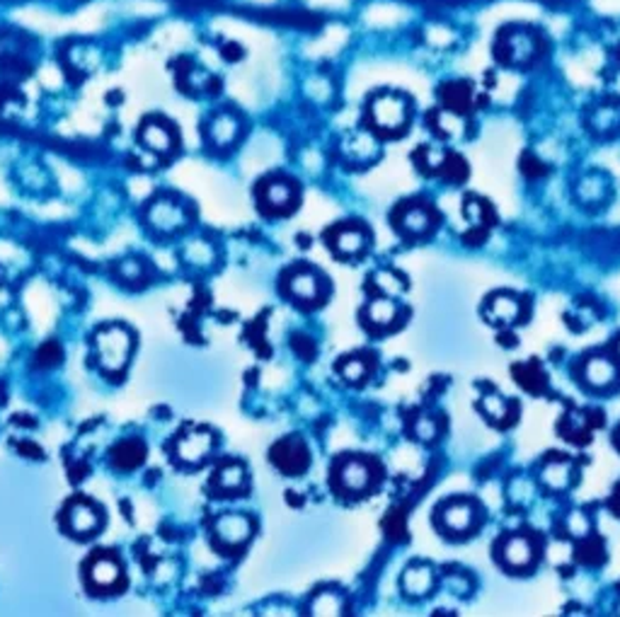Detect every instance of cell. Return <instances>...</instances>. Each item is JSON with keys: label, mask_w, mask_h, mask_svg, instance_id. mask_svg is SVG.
I'll return each mask as SVG.
<instances>
[{"label": "cell", "mask_w": 620, "mask_h": 617, "mask_svg": "<svg viewBox=\"0 0 620 617\" xmlns=\"http://www.w3.org/2000/svg\"><path fill=\"white\" fill-rule=\"evenodd\" d=\"M95 359L100 363V369L110 376H117L126 369V363L131 359V349H134V337L129 329H124L119 325L102 327L95 335Z\"/></svg>", "instance_id": "cell-1"}, {"label": "cell", "mask_w": 620, "mask_h": 617, "mask_svg": "<svg viewBox=\"0 0 620 617\" xmlns=\"http://www.w3.org/2000/svg\"><path fill=\"white\" fill-rule=\"evenodd\" d=\"M538 46L541 39L534 29L528 27H507L504 32H500L494 52L500 56L502 63L507 66H524L538 56Z\"/></svg>", "instance_id": "cell-2"}, {"label": "cell", "mask_w": 620, "mask_h": 617, "mask_svg": "<svg viewBox=\"0 0 620 617\" xmlns=\"http://www.w3.org/2000/svg\"><path fill=\"white\" fill-rule=\"evenodd\" d=\"M369 117L371 124L380 134H400L410 121V102L403 94L383 93L379 97H373V102L369 107Z\"/></svg>", "instance_id": "cell-3"}, {"label": "cell", "mask_w": 620, "mask_h": 617, "mask_svg": "<svg viewBox=\"0 0 620 617\" xmlns=\"http://www.w3.org/2000/svg\"><path fill=\"white\" fill-rule=\"evenodd\" d=\"M63 528L76 538H90L102 528V511L87 499H73L63 511Z\"/></svg>", "instance_id": "cell-4"}, {"label": "cell", "mask_w": 620, "mask_h": 617, "mask_svg": "<svg viewBox=\"0 0 620 617\" xmlns=\"http://www.w3.org/2000/svg\"><path fill=\"white\" fill-rule=\"evenodd\" d=\"M87 586L97 593H112L124 583L119 559L114 555H95L86 566Z\"/></svg>", "instance_id": "cell-5"}, {"label": "cell", "mask_w": 620, "mask_h": 617, "mask_svg": "<svg viewBox=\"0 0 620 617\" xmlns=\"http://www.w3.org/2000/svg\"><path fill=\"white\" fill-rule=\"evenodd\" d=\"M214 446L216 436L208 429H187L175 441V458L184 465H199L211 455Z\"/></svg>", "instance_id": "cell-6"}, {"label": "cell", "mask_w": 620, "mask_h": 617, "mask_svg": "<svg viewBox=\"0 0 620 617\" xmlns=\"http://www.w3.org/2000/svg\"><path fill=\"white\" fill-rule=\"evenodd\" d=\"M148 223L153 225L155 231L175 232L187 225V214H184V208L177 201L160 197L148 206Z\"/></svg>", "instance_id": "cell-7"}, {"label": "cell", "mask_w": 620, "mask_h": 617, "mask_svg": "<svg viewBox=\"0 0 620 617\" xmlns=\"http://www.w3.org/2000/svg\"><path fill=\"white\" fill-rule=\"evenodd\" d=\"M214 535L224 548H242L245 542L250 540L252 521L242 514H225L216 521Z\"/></svg>", "instance_id": "cell-8"}, {"label": "cell", "mask_w": 620, "mask_h": 617, "mask_svg": "<svg viewBox=\"0 0 620 617\" xmlns=\"http://www.w3.org/2000/svg\"><path fill=\"white\" fill-rule=\"evenodd\" d=\"M138 141H141L148 150H153V153H163V155L170 153V150L175 148V143H177L173 126L163 119L143 121V124H141V129H138Z\"/></svg>", "instance_id": "cell-9"}, {"label": "cell", "mask_w": 620, "mask_h": 617, "mask_svg": "<svg viewBox=\"0 0 620 617\" xmlns=\"http://www.w3.org/2000/svg\"><path fill=\"white\" fill-rule=\"evenodd\" d=\"M272 460L286 475H298L308 467V451L298 441H284L272 451Z\"/></svg>", "instance_id": "cell-10"}, {"label": "cell", "mask_w": 620, "mask_h": 617, "mask_svg": "<svg viewBox=\"0 0 620 617\" xmlns=\"http://www.w3.org/2000/svg\"><path fill=\"white\" fill-rule=\"evenodd\" d=\"M207 134L211 146L218 148V150H225L241 136V119L235 114H216L214 119L208 121Z\"/></svg>", "instance_id": "cell-11"}, {"label": "cell", "mask_w": 620, "mask_h": 617, "mask_svg": "<svg viewBox=\"0 0 620 617\" xmlns=\"http://www.w3.org/2000/svg\"><path fill=\"white\" fill-rule=\"evenodd\" d=\"M146 460V446L138 438H126L119 446L112 448V465L117 470H136Z\"/></svg>", "instance_id": "cell-12"}, {"label": "cell", "mask_w": 620, "mask_h": 617, "mask_svg": "<svg viewBox=\"0 0 620 617\" xmlns=\"http://www.w3.org/2000/svg\"><path fill=\"white\" fill-rule=\"evenodd\" d=\"M296 199V189L289 180H269L262 187V201L269 211H286Z\"/></svg>", "instance_id": "cell-13"}, {"label": "cell", "mask_w": 620, "mask_h": 617, "mask_svg": "<svg viewBox=\"0 0 620 617\" xmlns=\"http://www.w3.org/2000/svg\"><path fill=\"white\" fill-rule=\"evenodd\" d=\"M403 589L407 596L422 598L434 589V572L427 564H414L403 574Z\"/></svg>", "instance_id": "cell-14"}, {"label": "cell", "mask_w": 620, "mask_h": 617, "mask_svg": "<svg viewBox=\"0 0 620 617\" xmlns=\"http://www.w3.org/2000/svg\"><path fill=\"white\" fill-rule=\"evenodd\" d=\"M441 521H444V525H446L451 532L470 531L475 524L473 506L463 504V501L446 506V508H444V516H441Z\"/></svg>", "instance_id": "cell-15"}, {"label": "cell", "mask_w": 620, "mask_h": 617, "mask_svg": "<svg viewBox=\"0 0 620 617\" xmlns=\"http://www.w3.org/2000/svg\"><path fill=\"white\" fill-rule=\"evenodd\" d=\"M618 376V369L611 359L606 356H594V359L586 363V380L596 387H608L613 386V380Z\"/></svg>", "instance_id": "cell-16"}, {"label": "cell", "mask_w": 620, "mask_h": 617, "mask_svg": "<svg viewBox=\"0 0 620 617\" xmlns=\"http://www.w3.org/2000/svg\"><path fill=\"white\" fill-rule=\"evenodd\" d=\"M502 557L509 566L514 569H524L534 562V545L526 540V538H511L507 540L504 549H502Z\"/></svg>", "instance_id": "cell-17"}, {"label": "cell", "mask_w": 620, "mask_h": 617, "mask_svg": "<svg viewBox=\"0 0 620 617\" xmlns=\"http://www.w3.org/2000/svg\"><path fill=\"white\" fill-rule=\"evenodd\" d=\"M490 318L494 320V322H502V325H511V322H517L518 315H521V305H518L517 298H511V296H494V298L490 300Z\"/></svg>", "instance_id": "cell-18"}, {"label": "cell", "mask_w": 620, "mask_h": 617, "mask_svg": "<svg viewBox=\"0 0 620 617\" xmlns=\"http://www.w3.org/2000/svg\"><path fill=\"white\" fill-rule=\"evenodd\" d=\"M339 480H342V487L349 489V491H363L371 482L369 465L359 463V460L345 463V467L339 472Z\"/></svg>", "instance_id": "cell-19"}, {"label": "cell", "mask_w": 620, "mask_h": 617, "mask_svg": "<svg viewBox=\"0 0 620 617\" xmlns=\"http://www.w3.org/2000/svg\"><path fill=\"white\" fill-rule=\"evenodd\" d=\"M214 484L218 491H225V494L242 489V484H245V470H242V465L228 463L224 465V467H218V472L214 475Z\"/></svg>", "instance_id": "cell-20"}, {"label": "cell", "mask_w": 620, "mask_h": 617, "mask_svg": "<svg viewBox=\"0 0 620 617\" xmlns=\"http://www.w3.org/2000/svg\"><path fill=\"white\" fill-rule=\"evenodd\" d=\"M289 288L303 303H313V300L320 298V279L315 274H310V272H301V274L293 276Z\"/></svg>", "instance_id": "cell-21"}, {"label": "cell", "mask_w": 620, "mask_h": 617, "mask_svg": "<svg viewBox=\"0 0 620 617\" xmlns=\"http://www.w3.org/2000/svg\"><path fill=\"white\" fill-rule=\"evenodd\" d=\"M400 225H403V231H407L410 235H422V232L429 231L431 225L429 211L422 208V206H410V208L403 211V215H400Z\"/></svg>", "instance_id": "cell-22"}, {"label": "cell", "mask_w": 620, "mask_h": 617, "mask_svg": "<svg viewBox=\"0 0 620 617\" xmlns=\"http://www.w3.org/2000/svg\"><path fill=\"white\" fill-rule=\"evenodd\" d=\"M397 318V305L390 298L373 300L369 305V320L376 327H390Z\"/></svg>", "instance_id": "cell-23"}, {"label": "cell", "mask_w": 620, "mask_h": 617, "mask_svg": "<svg viewBox=\"0 0 620 617\" xmlns=\"http://www.w3.org/2000/svg\"><path fill=\"white\" fill-rule=\"evenodd\" d=\"M337 252H342L347 257H354V255H362L363 248H366V235L362 231H342L337 235L335 240Z\"/></svg>", "instance_id": "cell-24"}, {"label": "cell", "mask_w": 620, "mask_h": 617, "mask_svg": "<svg viewBox=\"0 0 620 617\" xmlns=\"http://www.w3.org/2000/svg\"><path fill=\"white\" fill-rule=\"evenodd\" d=\"M436 126H439V131L444 134V138H458L465 134V119L461 117V112L439 114Z\"/></svg>", "instance_id": "cell-25"}, {"label": "cell", "mask_w": 620, "mask_h": 617, "mask_svg": "<svg viewBox=\"0 0 620 617\" xmlns=\"http://www.w3.org/2000/svg\"><path fill=\"white\" fill-rule=\"evenodd\" d=\"M376 283H379V288L386 296H400V293L405 291V279L397 276L396 272H379L376 274Z\"/></svg>", "instance_id": "cell-26"}, {"label": "cell", "mask_w": 620, "mask_h": 617, "mask_svg": "<svg viewBox=\"0 0 620 617\" xmlns=\"http://www.w3.org/2000/svg\"><path fill=\"white\" fill-rule=\"evenodd\" d=\"M569 467L567 465H551L548 470L542 472V482L552 489H565L569 484Z\"/></svg>", "instance_id": "cell-27"}, {"label": "cell", "mask_w": 620, "mask_h": 617, "mask_svg": "<svg viewBox=\"0 0 620 617\" xmlns=\"http://www.w3.org/2000/svg\"><path fill=\"white\" fill-rule=\"evenodd\" d=\"M339 613H342V598L335 596V593H322V596L315 600L313 615H339Z\"/></svg>", "instance_id": "cell-28"}, {"label": "cell", "mask_w": 620, "mask_h": 617, "mask_svg": "<svg viewBox=\"0 0 620 617\" xmlns=\"http://www.w3.org/2000/svg\"><path fill=\"white\" fill-rule=\"evenodd\" d=\"M483 410H485V414L490 417L492 421H502L504 417H507V402L502 400L500 394H485V400H483Z\"/></svg>", "instance_id": "cell-29"}, {"label": "cell", "mask_w": 620, "mask_h": 617, "mask_svg": "<svg viewBox=\"0 0 620 617\" xmlns=\"http://www.w3.org/2000/svg\"><path fill=\"white\" fill-rule=\"evenodd\" d=\"M620 121V117H618V110H613V107H601L599 112L594 114V119H591V124H594V129H599V131H611L616 124Z\"/></svg>", "instance_id": "cell-30"}, {"label": "cell", "mask_w": 620, "mask_h": 617, "mask_svg": "<svg viewBox=\"0 0 620 617\" xmlns=\"http://www.w3.org/2000/svg\"><path fill=\"white\" fill-rule=\"evenodd\" d=\"M339 370H342V378L349 380V383H359L369 373V369H366V363L362 359H347Z\"/></svg>", "instance_id": "cell-31"}, {"label": "cell", "mask_w": 620, "mask_h": 617, "mask_svg": "<svg viewBox=\"0 0 620 617\" xmlns=\"http://www.w3.org/2000/svg\"><path fill=\"white\" fill-rule=\"evenodd\" d=\"M59 361H61L59 344H46V346H42L39 353H37V363H39L42 369H49V366H53V363H59Z\"/></svg>", "instance_id": "cell-32"}, {"label": "cell", "mask_w": 620, "mask_h": 617, "mask_svg": "<svg viewBox=\"0 0 620 617\" xmlns=\"http://www.w3.org/2000/svg\"><path fill=\"white\" fill-rule=\"evenodd\" d=\"M417 436L422 438V441H431V438L436 436V426H434V421L431 419L420 421V424H417Z\"/></svg>", "instance_id": "cell-33"}, {"label": "cell", "mask_w": 620, "mask_h": 617, "mask_svg": "<svg viewBox=\"0 0 620 617\" xmlns=\"http://www.w3.org/2000/svg\"><path fill=\"white\" fill-rule=\"evenodd\" d=\"M569 521H575V524H582V521H584V516L575 514V516H572V518H569ZM586 531H589V525H582V528H579V525H577V528H575V532H577V535H582V532H586Z\"/></svg>", "instance_id": "cell-34"}, {"label": "cell", "mask_w": 620, "mask_h": 617, "mask_svg": "<svg viewBox=\"0 0 620 617\" xmlns=\"http://www.w3.org/2000/svg\"><path fill=\"white\" fill-rule=\"evenodd\" d=\"M618 353H620V344H618Z\"/></svg>", "instance_id": "cell-35"}]
</instances>
